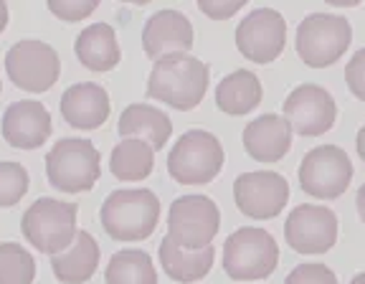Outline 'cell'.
Returning a JSON list of instances; mask_svg holds the SVG:
<instances>
[{"label":"cell","mask_w":365,"mask_h":284,"mask_svg":"<svg viewBox=\"0 0 365 284\" xmlns=\"http://www.w3.org/2000/svg\"><path fill=\"white\" fill-rule=\"evenodd\" d=\"M158 254H160V267H163V272H165L168 277L175 279V282L190 284V282L203 279L205 274L211 272L216 251H213V246H205V249H198V251L180 249V246H175L165 236V239L160 241Z\"/></svg>","instance_id":"cell-23"},{"label":"cell","mask_w":365,"mask_h":284,"mask_svg":"<svg viewBox=\"0 0 365 284\" xmlns=\"http://www.w3.org/2000/svg\"><path fill=\"white\" fill-rule=\"evenodd\" d=\"M107 284H158V272L148 251L122 249L109 259L104 269Z\"/></svg>","instance_id":"cell-25"},{"label":"cell","mask_w":365,"mask_h":284,"mask_svg":"<svg viewBox=\"0 0 365 284\" xmlns=\"http://www.w3.org/2000/svg\"><path fill=\"white\" fill-rule=\"evenodd\" d=\"M244 8V0H200L198 11L203 16L213 18V21H223V18H231Z\"/></svg>","instance_id":"cell-31"},{"label":"cell","mask_w":365,"mask_h":284,"mask_svg":"<svg viewBox=\"0 0 365 284\" xmlns=\"http://www.w3.org/2000/svg\"><path fill=\"white\" fill-rule=\"evenodd\" d=\"M353 181V163L337 145H317L299 163V186L314 198H340Z\"/></svg>","instance_id":"cell-9"},{"label":"cell","mask_w":365,"mask_h":284,"mask_svg":"<svg viewBox=\"0 0 365 284\" xmlns=\"http://www.w3.org/2000/svg\"><path fill=\"white\" fill-rule=\"evenodd\" d=\"M6 71L18 89L41 94L58 81L61 59L56 49L43 41H21L6 54Z\"/></svg>","instance_id":"cell-10"},{"label":"cell","mask_w":365,"mask_h":284,"mask_svg":"<svg viewBox=\"0 0 365 284\" xmlns=\"http://www.w3.org/2000/svg\"><path fill=\"white\" fill-rule=\"evenodd\" d=\"M0 91H3V84H0Z\"/></svg>","instance_id":"cell-36"},{"label":"cell","mask_w":365,"mask_h":284,"mask_svg":"<svg viewBox=\"0 0 365 284\" xmlns=\"http://www.w3.org/2000/svg\"><path fill=\"white\" fill-rule=\"evenodd\" d=\"M353 41V29L342 16L312 13L297 29V54L307 66L327 69L342 59Z\"/></svg>","instance_id":"cell-7"},{"label":"cell","mask_w":365,"mask_h":284,"mask_svg":"<svg viewBox=\"0 0 365 284\" xmlns=\"http://www.w3.org/2000/svg\"><path fill=\"white\" fill-rule=\"evenodd\" d=\"M48 11L66 23H76L97 11V0H48Z\"/></svg>","instance_id":"cell-28"},{"label":"cell","mask_w":365,"mask_h":284,"mask_svg":"<svg viewBox=\"0 0 365 284\" xmlns=\"http://www.w3.org/2000/svg\"><path fill=\"white\" fill-rule=\"evenodd\" d=\"M76 216L79 206L56 198H38L23 213L21 231L31 246L41 254H61L76 239Z\"/></svg>","instance_id":"cell-4"},{"label":"cell","mask_w":365,"mask_h":284,"mask_svg":"<svg viewBox=\"0 0 365 284\" xmlns=\"http://www.w3.org/2000/svg\"><path fill=\"white\" fill-rule=\"evenodd\" d=\"M284 239L297 254H325L337 241V216L327 206H297L287 216Z\"/></svg>","instance_id":"cell-13"},{"label":"cell","mask_w":365,"mask_h":284,"mask_svg":"<svg viewBox=\"0 0 365 284\" xmlns=\"http://www.w3.org/2000/svg\"><path fill=\"white\" fill-rule=\"evenodd\" d=\"M287 44V21L274 8H257L236 26V49L251 64H272Z\"/></svg>","instance_id":"cell-11"},{"label":"cell","mask_w":365,"mask_h":284,"mask_svg":"<svg viewBox=\"0 0 365 284\" xmlns=\"http://www.w3.org/2000/svg\"><path fill=\"white\" fill-rule=\"evenodd\" d=\"M31 178L21 163H0V208H11L29 193Z\"/></svg>","instance_id":"cell-27"},{"label":"cell","mask_w":365,"mask_h":284,"mask_svg":"<svg viewBox=\"0 0 365 284\" xmlns=\"http://www.w3.org/2000/svg\"><path fill=\"white\" fill-rule=\"evenodd\" d=\"M226 163L223 145L205 130H190L173 145L168 155V173L180 186H205L221 173Z\"/></svg>","instance_id":"cell-6"},{"label":"cell","mask_w":365,"mask_h":284,"mask_svg":"<svg viewBox=\"0 0 365 284\" xmlns=\"http://www.w3.org/2000/svg\"><path fill=\"white\" fill-rule=\"evenodd\" d=\"M355 148H358V155H360V160H363V163H365V125L360 127L358 137H355Z\"/></svg>","instance_id":"cell-33"},{"label":"cell","mask_w":365,"mask_h":284,"mask_svg":"<svg viewBox=\"0 0 365 284\" xmlns=\"http://www.w3.org/2000/svg\"><path fill=\"white\" fill-rule=\"evenodd\" d=\"M61 117L68 127L74 130H97L109 120L112 102L102 84L94 81H81V84L68 86L61 94Z\"/></svg>","instance_id":"cell-17"},{"label":"cell","mask_w":365,"mask_h":284,"mask_svg":"<svg viewBox=\"0 0 365 284\" xmlns=\"http://www.w3.org/2000/svg\"><path fill=\"white\" fill-rule=\"evenodd\" d=\"M208 81H211L208 64L188 54H173L155 61L148 79V97L170 104L180 112H190L203 102Z\"/></svg>","instance_id":"cell-1"},{"label":"cell","mask_w":365,"mask_h":284,"mask_svg":"<svg viewBox=\"0 0 365 284\" xmlns=\"http://www.w3.org/2000/svg\"><path fill=\"white\" fill-rule=\"evenodd\" d=\"M355 206H358V213H360V221L365 223V183L358 188V196H355Z\"/></svg>","instance_id":"cell-32"},{"label":"cell","mask_w":365,"mask_h":284,"mask_svg":"<svg viewBox=\"0 0 365 284\" xmlns=\"http://www.w3.org/2000/svg\"><path fill=\"white\" fill-rule=\"evenodd\" d=\"M350 284H365V272H363V274H358V277H355Z\"/></svg>","instance_id":"cell-35"},{"label":"cell","mask_w":365,"mask_h":284,"mask_svg":"<svg viewBox=\"0 0 365 284\" xmlns=\"http://www.w3.org/2000/svg\"><path fill=\"white\" fill-rule=\"evenodd\" d=\"M153 165H155V150L143 140H122L112 150V158H109L112 176L125 183L145 181L153 173Z\"/></svg>","instance_id":"cell-24"},{"label":"cell","mask_w":365,"mask_h":284,"mask_svg":"<svg viewBox=\"0 0 365 284\" xmlns=\"http://www.w3.org/2000/svg\"><path fill=\"white\" fill-rule=\"evenodd\" d=\"M102 173V155L89 140L63 137L46 155V176L56 191L86 193L97 186Z\"/></svg>","instance_id":"cell-3"},{"label":"cell","mask_w":365,"mask_h":284,"mask_svg":"<svg viewBox=\"0 0 365 284\" xmlns=\"http://www.w3.org/2000/svg\"><path fill=\"white\" fill-rule=\"evenodd\" d=\"M284 284H337V277L325 264H302L292 269Z\"/></svg>","instance_id":"cell-29"},{"label":"cell","mask_w":365,"mask_h":284,"mask_svg":"<svg viewBox=\"0 0 365 284\" xmlns=\"http://www.w3.org/2000/svg\"><path fill=\"white\" fill-rule=\"evenodd\" d=\"M337 117V104L325 86L299 84L284 99V120L289 122L292 132L302 137L325 135Z\"/></svg>","instance_id":"cell-14"},{"label":"cell","mask_w":365,"mask_h":284,"mask_svg":"<svg viewBox=\"0 0 365 284\" xmlns=\"http://www.w3.org/2000/svg\"><path fill=\"white\" fill-rule=\"evenodd\" d=\"M120 137L127 140H143L153 150H163L173 135V122L163 109L150 104H130L120 114Z\"/></svg>","instance_id":"cell-19"},{"label":"cell","mask_w":365,"mask_h":284,"mask_svg":"<svg viewBox=\"0 0 365 284\" xmlns=\"http://www.w3.org/2000/svg\"><path fill=\"white\" fill-rule=\"evenodd\" d=\"M99 259H102V251L97 239L89 231H76L74 244L61 254L51 256L53 277L61 284H84L94 277Z\"/></svg>","instance_id":"cell-20"},{"label":"cell","mask_w":365,"mask_h":284,"mask_svg":"<svg viewBox=\"0 0 365 284\" xmlns=\"http://www.w3.org/2000/svg\"><path fill=\"white\" fill-rule=\"evenodd\" d=\"M3 137L16 150H36L51 137V114L41 102H13L3 114Z\"/></svg>","instance_id":"cell-15"},{"label":"cell","mask_w":365,"mask_h":284,"mask_svg":"<svg viewBox=\"0 0 365 284\" xmlns=\"http://www.w3.org/2000/svg\"><path fill=\"white\" fill-rule=\"evenodd\" d=\"M104 231L114 241L150 239L160 221V201L148 188H125L107 196L99 211Z\"/></svg>","instance_id":"cell-2"},{"label":"cell","mask_w":365,"mask_h":284,"mask_svg":"<svg viewBox=\"0 0 365 284\" xmlns=\"http://www.w3.org/2000/svg\"><path fill=\"white\" fill-rule=\"evenodd\" d=\"M6 26H8V6L6 3H0V34L6 31Z\"/></svg>","instance_id":"cell-34"},{"label":"cell","mask_w":365,"mask_h":284,"mask_svg":"<svg viewBox=\"0 0 365 284\" xmlns=\"http://www.w3.org/2000/svg\"><path fill=\"white\" fill-rule=\"evenodd\" d=\"M234 201L244 216L267 221L284 211L289 201V183L274 171L244 173L234 181Z\"/></svg>","instance_id":"cell-12"},{"label":"cell","mask_w":365,"mask_h":284,"mask_svg":"<svg viewBox=\"0 0 365 284\" xmlns=\"http://www.w3.org/2000/svg\"><path fill=\"white\" fill-rule=\"evenodd\" d=\"M241 140L257 163H279L292 148V127L279 114H262L246 125Z\"/></svg>","instance_id":"cell-18"},{"label":"cell","mask_w":365,"mask_h":284,"mask_svg":"<svg viewBox=\"0 0 365 284\" xmlns=\"http://www.w3.org/2000/svg\"><path fill=\"white\" fill-rule=\"evenodd\" d=\"M36 262L21 244H0V284H34Z\"/></svg>","instance_id":"cell-26"},{"label":"cell","mask_w":365,"mask_h":284,"mask_svg":"<svg viewBox=\"0 0 365 284\" xmlns=\"http://www.w3.org/2000/svg\"><path fill=\"white\" fill-rule=\"evenodd\" d=\"M262 97H264L262 81L249 69L231 71L216 86V107L221 112L231 114V117H241V114L254 112L262 104Z\"/></svg>","instance_id":"cell-22"},{"label":"cell","mask_w":365,"mask_h":284,"mask_svg":"<svg viewBox=\"0 0 365 284\" xmlns=\"http://www.w3.org/2000/svg\"><path fill=\"white\" fill-rule=\"evenodd\" d=\"M74 51L89 71H112L122 61L117 34L107 23H94V26L81 31L74 41Z\"/></svg>","instance_id":"cell-21"},{"label":"cell","mask_w":365,"mask_h":284,"mask_svg":"<svg viewBox=\"0 0 365 284\" xmlns=\"http://www.w3.org/2000/svg\"><path fill=\"white\" fill-rule=\"evenodd\" d=\"M143 46L150 59H165L173 54H188L193 49V26L180 11H158L143 31Z\"/></svg>","instance_id":"cell-16"},{"label":"cell","mask_w":365,"mask_h":284,"mask_svg":"<svg viewBox=\"0 0 365 284\" xmlns=\"http://www.w3.org/2000/svg\"><path fill=\"white\" fill-rule=\"evenodd\" d=\"M345 81H348V89L355 97L365 102V49H360L345 66Z\"/></svg>","instance_id":"cell-30"},{"label":"cell","mask_w":365,"mask_h":284,"mask_svg":"<svg viewBox=\"0 0 365 284\" xmlns=\"http://www.w3.org/2000/svg\"><path fill=\"white\" fill-rule=\"evenodd\" d=\"M279 264V246L264 228L244 226L223 244V269L236 282L267 279Z\"/></svg>","instance_id":"cell-5"},{"label":"cell","mask_w":365,"mask_h":284,"mask_svg":"<svg viewBox=\"0 0 365 284\" xmlns=\"http://www.w3.org/2000/svg\"><path fill=\"white\" fill-rule=\"evenodd\" d=\"M221 228V211L208 196H180L168 211V239L180 249L211 246Z\"/></svg>","instance_id":"cell-8"}]
</instances>
